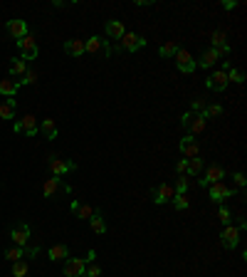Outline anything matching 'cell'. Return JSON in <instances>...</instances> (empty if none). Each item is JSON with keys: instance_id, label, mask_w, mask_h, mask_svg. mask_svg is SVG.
Returning a JSON list of instances; mask_svg holds the SVG:
<instances>
[{"instance_id": "cell-1", "label": "cell", "mask_w": 247, "mask_h": 277, "mask_svg": "<svg viewBox=\"0 0 247 277\" xmlns=\"http://www.w3.org/2000/svg\"><path fill=\"white\" fill-rule=\"evenodd\" d=\"M84 52L99 55V57H111V43L102 35H92L89 40H84Z\"/></svg>"}, {"instance_id": "cell-2", "label": "cell", "mask_w": 247, "mask_h": 277, "mask_svg": "<svg viewBox=\"0 0 247 277\" xmlns=\"http://www.w3.org/2000/svg\"><path fill=\"white\" fill-rule=\"evenodd\" d=\"M232 195H235V188L227 186L225 181H218V183L208 186V198L213 203H223V201H227V198H232Z\"/></svg>"}, {"instance_id": "cell-3", "label": "cell", "mask_w": 247, "mask_h": 277, "mask_svg": "<svg viewBox=\"0 0 247 277\" xmlns=\"http://www.w3.org/2000/svg\"><path fill=\"white\" fill-rule=\"evenodd\" d=\"M144 45H146V40H144L141 35L124 32V37H121V43H119V47H116V50H124V52H136V50H141Z\"/></svg>"}, {"instance_id": "cell-4", "label": "cell", "mask_w": 247, "mask_h": 277, "mask_svg": "<svg viewBox=\"0 0 247 277\" xmlns=\"http://www.w3.org/2000/svg\"><path fill=\"white\" fill-rule=\"evenodd\" d=\"M50 171L55 176H67L72 171H77V164L74 161H67V158H57V156H50V161H47Z\"/></svg>"}, {"instance_id": "cell-5", "label": "cell", "mask_w": 247, "mask_h": 277, "mask_svg": "<svg viewBox=\"0 0 247 277\" xmlns=\"http://www.w3.org/2000/svg\"><path fill=\"white\" fill-rule=\"evenodd\" d=\"M84 267H87L84 257H67L62 272H64V277H82L84 275Z\"/></svg>"}, {"instance_id": "cell-6", "label": "cell", "mask_w": 247, "mask_h": 277, "mask_svg": "<svg viewBox=\"0 0 247 277\" xmlns=\"http://www.w3.org/2000/svg\"><path fill=\"white\" fill-rule=\"evenodd\" d=\"M173 195H176V191H173V186H168V183H158V186L151 191V198H153V203H156V206L168 203Z\"/></svg>"}, {"instance_id": "cell-7", "label": "cell", "mask_w": 247, "mask_h": 277, "mask_svg": "<svg viewBox=\"0 0 247 277\" xmlns=\"http://www.w3.org/2000/svg\"><path fill=\"white\" fill-rule=\"evenodd\" d=\"M18 47H20V55H22V60L27 62V60H35L37 57V43H35V37L32 35H25L22 40H18Z\"/></svg>"}, {"instance_id": "cell-8", "label": "cell", "mask_w": 247, "mask_h": 277, "mask_svg": "<svg viewBox=\"0 0 247 277\" xmlns=\"http://www.w3.org/2000/svg\"><path fill=\"white\" fill-rule=\"evenodd\" d=\"M10 237H13V243H15L18 248H25V245L30 243V225H27V223L13 225V228H10Z\"/></svg>"}, {"instance_id": "cell-9", "label": "cell", "mask_w": 247, "mask_h": 277, "mask_svg": "<svg viewBox=\"0 0 247 277\" xmlns=\"http://www.w3.org/2000/svg\"><path fill=\"white\" fill-rule=\"evenodd\" d=\"M40 131V127H37V122H35V116L32 114H27V116H22L20 122H15V134H25V136H35Z\"/></svg>"}, {"instance_id": "cell-10", "label": "cell", "mask_w": 247, "mask_h": 277, "mask_svg": "<svg viewBox=\"0 0 247 277\" xmlns=\"http://www.w3.org/2000/svg\"><path fill=\"white\" fill-rule=\"evenodd\" d=\"M205 87L213 89V92H223V89L227 87V74H225V69H215L208 79H205Z\"/></svg>"}, {"instance_id": "cell-11", "label": "cell", "mask_w": 247, "mask_h": 277, "mask_svg": "<svg viewBox=\"0 0 247 277\" xmlns=\"http://www.w3.org/2000/svg\"><path fill=\"white\" fill-rule=\"evenodd\" d=\"M173 57H176V67H178L183 74H190V72L195 69V60H193V55H190L188 50H178Z\"/></svg>"}, {"instance_id": "cell-12", "label": "cell", "mask_w": 247, "mask_h": 277, "mask_svg": "<svg viewBox=\"0 0 247 277\" xmlns=\"http://www.w3.org/2000/svg\"><path fill=\"white\" fill-rule=\"evenodd\" d=\"M223 178H225V169H223V166H218V164H213V166L205 169V176L200 178V186L208 188L210 183H218V181H223Z\"/></svg>"}, {"instance_id": "cell-13", "label": "cell", "mask_w": 247, "mask_h": 277, "mask_svg": "<svg viewBox=\"0 0 247 277\" xmlns=\"http://www.w3.org/2000/svg\"><path fill=\"white\" fill-rule=\"evenodd\" d=\"M57 191H64V193H69L72 188H69L67 183H62V178H60V176H55V178H47V181H45V186H42V195H45V198H52Z\"/></svg>"}, {"instance_id": "cell-14", "label": "cell", "mask_w": 247, "mask_h": 277, "mask_svg": "<svg viewBox=\"0 0 247 277\" xmlns=\"http://www.w3.org/2000/svg\"><path fill=\"white\" fill-rule=\"evenodd\" d=\"M69 211H72V215H74V218H79V220H89V218L97 213L92 206H87V203L77 201V198H74V201L69 203Z\"/></svg>"}, {"instance_id": "cell-15", "label": "cell", "mask_w": 247, "mask_h": 277, "mask_svg": "<svg viewBox=\"0 0 247 277\" xmlns=\"http://www.w3.org/2000/svg\"><path fill=\"white\" fill-rule=\"evenodd\" d=\"M223 245L227 248V250H235L237 245H240V228H235V225H225V230H223Z\"/></svg>"}, {"instance_id": "cell-16", "label": "cell", "mask_w": 247, "mask_h": 277, "mask_svg": "<svg viewBox=\"0 0 247 277\" xmlns=\"http://www.w3.org/2000/svg\"><path fill=\"white\" fill-rule=\"evenodd\" d=\"M5 30H8V35H10V37H15V40H22L25 35H30V32H27V22H25V20H8Z\"/></svg>"}, {"instance_id": "cell-17", "label": "cell", "mask_w": 247, "mask_h": 277, "mask_svg": "<svg viewBox=\"0 0 247 277\" xmlns=\"http://www.w3.org/2000/svg\"><path fill=\"white\" fill-rule=\"evenodd\" d=\"M18 89H20V82H18V79H0V94H3V97H15L18 94Z\"/></svg>"}, {"instance_id": "cell-18", "label": "cell", "mask_w": 247, "mask_h": 277, "mask_svg": "<svg viewBox=\"0 0 247 277\" xmlns=\"http://www.w3.org/2000/svg\"><path fill=\"white\" fill-rule=\"evenodd\" d=\"M104 30H106V37H109V40H121L124 32H126V30H124V22H121V20H109Z\"/></svg>"}, {"instance_id": "cell-19", "label": "cell", "mask_w": 247, "mask_h": 277, "mask_svg": "<svg viewBox=\"0 0 247 277\" xmlns=\"http://www.w3.org/2000/svg\"><path fill=\"white\" fill-rule=\"evenodd\" d=\"M64 52L69 57H82V55H84V40H67V43H64Z\"/></svg>"}, {"instance_id": "cell-20", "label": "cell", "mask_w": 247, "mask_h": 277, "mask_svg": "<svg viewBox=\"0 0 247 277\" xmlns=\"http://www.w3.org/2000/svg\"><path fill=\"white\" fill-rule=\"evenodd\" d=\"M218 60H220V52H218V50H213V47H208V50H205V52L200 55L198 64H200V67H205V69H210Z\"/></svg>"}, {"instance_id": "cell-21", "label": "cell", "mask_w": 247, "mask_h": 277, "mask_svg": "<svg viewBox=\"0 0 247 277\" xmlns=\"http://www.w3.org/2000/svg\"><path fill=\"white\" fill-rule=\"evenodd\" d=\"M198 151H200V146H198V141H195V139H190V136H188V139H183V141H181V153H183L185 158H195V156H198Z\"/></svg>"}, {"instance_id": "cell-22", "label": "cell", "mask_w": 247, "mask_h": 277, "mask_svg": "<svg viewBox=\"0 0 247 277\" xmlns=\"http://www.w3.org/2000/svg\"><path fill=\"white\" fill-rule=\"evenodd\" d=\"M205 122H208V119H205L203 114H195V116H193V122L188 124V134H190V139L205 131Z\"/></svg>"}, {"instance_id": "cell-23", "label": "cell", "mask_w": 247, "mask_h": 277, "mask_svg": "<svg viewBox=\"0 0 247 277\" xmlns=\"http://www.w3.org/2000/svg\"><path fill=\"white\" fill-rule=\"evenodd\" d=\"M47 255H50V260H52V262H64L67 257H72V255H69V248H67V245H52Z\"/></svg>"}, {"instance_id": "cell-24", "label": "cell", "mask_w": 247, "mask_h": 277, "mask_svg": "<svg viewBox=\"0 0 247 277\" xmlns=\"http://www.w3.org/2000/svg\"><path fill=\"white\" fill-rule=\"evenodd\" d=\"M40 131H42L45 139H57V127H55V119H42V124H40Z\"/></svg>"}, {"instance_id": "cell-25", "label": "cell", "mask_w": 247, "mask_h": 277, "mask_svg": "<svg viewBox=\"0 0 247 277\" xmlns=\"http://www.w3.org/2000/svg\"><path fill=\"white\" fill-rule=\"evenodd\" d=\"M8 72H10V79H13V77L18 79V77H22V74L27 72V62H25L22 57H20V60H13L10 67H8Z\"/></svg>"}, {"instance_id": "cell-26", "label": "cell", "mask_w": 247, "mask_h": 277, "mask_svg": "<svg viewBox=\"0 0 247 277\" xmlns=\"http://www.w3.org/2000/svg\"><path fill=\"white\" fill-rule=\"evenodd\" d=\"M15 97H10V99H5L3 104H0V119H13L15 116Z\"/></svg>"}, {"instance_id": "cell-27", "label": "cell", "mask_w": 247, "mask_h": 277, "mask_svg": "<svg viewBox=\"0 0 247 277\" xmlns=\"http://www.w3.org/2000/svg\"><path fill=\"white\" fill-rule=\"evenodd\" d=\"M89 225H92V230H94V233H99V235H104V233H106V223H104V218H102V213H99V211L89 218Z\"/></svg>"}, {"instance_id": "cell-28", "label": "cell", "mask_w": 247, "mask_h": 277, "mask_svg": "<svg viewBox=\"0 0 247 277\" xmlns=\"http://www.w3.org/2000/svg\"><path fill=\"white\" fill-rule=\"evenodd\" d=\"M210 40H213V50H223V47H227V35H225L223 30H215V32L210 35Z\"/></svg>"}, {"instance_id": "cell-29", "label": "cell", "mask_w": 247, "mask_h": 277, "mask_svg": "<svg viewBox=\"0 0 247 277\" xmlns=\"http://www.w3.org/2000/svg\"><path fill=\"white\" fill-rule=\"evenodd\" d=\"M203 171V158H188V166H185V176H198Z\"/></svg>"}, {"instance_id": "cell-30", "label": "cell", "mask_w": 247, "mask_h": 277, "mask_svg": "<svg viewBox=\"0 0 247 277\" xmlns=\"http://www.w3.org/2000/svg\"><path fill=\"white\" fill-rule=\"evenodd\" d=\"M178 50H181V47H178L176 40H168V43H163V45H161V57H173Z\"/></svg>"}, {"instance_id": "cell-31", "label": "cell", "mask_w": 247, "mask_h": 277, "mask_svg": "<svg viewBox=\"0 0 247 277\" xmlns=\"http://www.w3.org/2000/svg\"><path fill=\"white\" fill-rule=\"evenodd\" d=\"M171 201H173V208H176V211H185V208L190 206V198H188L185 193H176Z\"/></svg>"}, {"instance_id": "cell-32", "label": "cell", "mask_w": 247, "mask_h": 277, "mask_svg": "<svg viewBox=\"0 0 247 277\" xmlns=\"http://www.w3.org/2000/svg\"><path fill=\"white\" fill-rule=\"evenodd\" d=\"M27 272H30V265L25 260L13 262V277H27Z\"/></svg>"}, {"instance_id": "cell-33", "label": "cell", "mask_w": 247, "mask_h": 277, "mask_svg": "<svg viewBox=\"0 0 247 277\" xmlns=\"http://www.w3.org/2000/svg\"><path fill=\"white\" fill-rule=\"evenodd\" d=\"M225 74H227V82H235V85H242V82H245V72H242V69L230 67Z\"/></svg>"}, {"instance_id": "cell-34", "label": "cell", "mask_w": 247, "mask_h": 277, "mask_svg": "<svg viewBox=\"0 0 247 277\" xmlns=\"http://www.w3.org/2000/svg\"><path fill=\"white\" fill-rule=\"evenodd\" d=\"M205 107H208L205 97H195V99H190V111H193V114H203Z\"/></svg>"}, {"instance_id": "cell-35", "label": "cell", "mask_w": 247, "mask_h": 277, "mask_svg": "<svg viewBox=\"0 0 247 277\" xmlns=\"http://www.w3.org/2000/svg\"><path fill=\"white\" fill-rule=\"evenodd\" d=\"M5 260H10V262H18V260H22V248H18V245L8 248V250H5Z\"/></svg>"}, {"instance_id": "cell-36", "label": "cell", "mask_w": 247, "mask_h": 277, "mask_svg": "<svg viewBox=\"0 0 247 277\" xmlns=\"http://www.w3.org/2000/svg\"><path fill=\"white\" fill-rule=\"evenodd\" d=\"M220 114H223V107L220 104H208V107H205V111H203L205 119H208V116H220Z\"/></svg>"}, {"instance_id": "cell-37", "label": "cell", "mask_w": 247, "mask_h": 277, "mask_svg": "<svg viewBox=\"0 0 247 277\" xmlns=\"http://www.w3.org/2000/svg\"><path fill=\"white\" fill-rule=\"evenodd\" d=\"M35 82H37V72H35V69H27V72L22 74V79H20V87H22V85H35Z\"/></svg>"}, {"instance_id": "cell-38", "label": "cell", "mask_w": 247, "mask_h": 277, "mask_svg": "<svg viewBox=\"0 0 247 277\" xmlns=\"http://www.w3.org/2000/svg\"><path fill=\"white\" fill-rule=\"evenodd\" d=\"M188 178H190V176H178V181H176V193H185V191H188V186H190Z\"/></svg>"}, {"instance_id": "cell-39", "label": "cell", "mask_w": 247, "mask_h": 277, "mask_svg": "<svg viewBox=\"0 0 247 277\" xmlns=\"http://www.w3.org/2000/svg\"><path fill=\"white\" fill-rule=\"evenodd\" d=\"M22 255H27V257H37V255H40V245H37V243H27V245L22 248Z\"/></svg>"}, {"instance_id": "cell-40", "label": "cell", "mask_w": 247, "mask_h": 277, "mask_svg": "<svg viewBox=\"0 0 247 277\" xmlns=\"http://www.w3.org/2000/svg\"><path fill=\"white\" fill-rule=\"evenodd\" d=\"M99 275H102V267L94 265V262H87V267H84V277H99Z\"/></svg>"}, {"instance_id": "cell-41", "label": "cell", "mask_w": 247, "mask_h": 277, "mask_svg": "<svg viewBox=\"0 0 247 277\" xmlns=\"http://www.w3.org/2000/svg\"><path fill=\"white\" fill-rule=\"evenodd\" d=\"M218 218H220V223H225V225H230V211L225 208V206H220V211H218Z\"/></svg>"}, {"instance_id": "cell-42", "label": "cell", "mask_w": 247, "mask_h": 277, "mask_svg": "<svg viewBox=\"0 0 247 277\" xmlns=\"http://www.w3.org/2000/svg\"><path fill=\"white\" fill-rule=\"evenodd\" d=\"M232 181H235V186H240V188H242V186H245V181H247V178H245V173H242V171H237V173H235V176H232Z\"/></svg>"}, {"instance_id": "cell-43", "label": "cell", "mask_w": 247, "mask_h": 277, "mask_svg": "<svg viewBox=\"0 0 247 277\" xmlns=\"http://www.w3.org/2000/svg\"><path fill=\"white\" fill-rule=\"evenodd\" d=\"M185 166H188V158H183V161H178V166H176L178 176H185Z\"/></svg>"}, {"instance_id": "cell-44", "label": "cell", "mask_w": 247, "mask_h": 277, "mask_svg": "<svg viewBox=\"0 0 247 277\" xmlns=\"http://www.w3.org/2000/svg\"><path fill=\"white\" fill-rule=\"evenodd\" d=\"M193 116H195V114H193V111H188V114H183V119H181V124H183V127H185V129H188V124H190V122H193Z\"/></svg>"}, {"instance_id": "cell-45", "label": "cell", "mask_w": 247, "mask_h": 277, "mask_svg": "<svg viewBox=\"0 0 247 277\" xmlns=\"http://www.w3.org/2000/svg\"><path fill=\"white\" fill-rule=\"evenodd\" d=\"M223 8H225V10H235V8H237V3H235V0H225Z\"/></svg>"}, {"instance_id": "cell-46", "label": "cell", "mask_w": 247, "mask_h": 277, "mask_svg": "<svg viewBox=\"0 0 247 277\" xmlns=\"http://www.w3.org/2000/svg\"><path fill=\"white\" fill-rule=\"evenodd\" d=\"M94 257H97V253H94V250H89V253H87V257H84V262H94Z\"/></svg>"}, {"instance_id": "cell-47", "label": "cell", "mask_w": 247, "mask_h": 277, "mask_svg": "<svg viewBox=\"0 0 247 277\" xmlns=\"http://www.w3.org/2000/svg\"><path fill=\"white\" fill-rule=\"evenodd\" d=\"M237 228H240V230H245V228H247V220H245L242 215H240V220H237Z\"/></svg>"}, {"instance_id": "cell-48", "label": "cell", "mask_w": 247, "mask_h": 277, "mask_svg": "<svg viewBox=\"0 0 247 277\" xmlns=\"http://www.w3.org/2000/svg\"><path fill=\"white\" fill-rule=\"evenodd\" d=\"M82 277H84V275H82Z\"/></svg>"}]
</instances>
